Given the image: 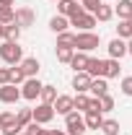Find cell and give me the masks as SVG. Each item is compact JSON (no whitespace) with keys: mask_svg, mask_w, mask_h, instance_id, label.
Here are the masks:
<instances>
[{"mask_svg":"<svg viewBox=\"0 0 132 135\" xmlns=\"http://www.w3.org/2000/svg\"><path fill=\"white\" fill-rule=\"evenodd\" d=\"M23 81H26V75H23V70H21L18 65H11V83H13V86H21Z\"/></svg>","mask_w":132,"mask_h":135,"instance_id":"1f68e13d","label":"cell"},{"mask_svg":"<svg viewBox=\"0 0 132 135\" xmlns=\"http://www.w3.org/2000/svg\"><path fill=\"white\" fill-rule=\"evenodd\" d=\"M122 94H124V96H132V75L122 78Z\"/></svg>","mask_w":132,"mask_h":135,"instance_id":"e575fe53","label":"cell"},{"mask_svg":"<svg viewBox=\"0 0 132 135\" xmlns=\"http://www.w3.org/2000/svg\"><path fill=\"white\" fill-rule=\"evenodd\" d=\"M31 122V109H18V114H16V125L21 127V133H23V127Z\"/></svg>","mask_w":132,"mask_h":135,"instance_id":"f546056e","label":"cell"},{"mask_svg":"<svg viewBox=\"0 0 132 135\" xmlns=\"http://www.w3.org/2000/svg\"><path fill=\"white\" fill-rule=\"evenodd\" d=\"M65 133H67V135H83V133H88L80 112H75V109H73L70 114H65Z\"/></svg>","mask_w":132,"mask_h":135,"instance_id":"3957f363","label":"cell"},{"mask_svg":"<svg viewBox=\"0 0 132 135\" xmlns=\"http://www.w3.org/2000/svg\"><path fill=\"white\" fill-rule=\"evenodd\" d=\"M13 21H16L21 29H26V26H34V21H36V13H34L29 5H21V8H16V16H13Z\"/></svg>","mask_w":132,"mask_h":135,"instance_id":"52a82bcc","label":"cell"},{"mask_svg":"<svg viewBox=\"0 0 132 135\" xmlns=\"http://www.w3.org/2000/svg\"><path fill=\"white\" fill-rule=\"evenodd\" d=\"M52 109H54V114H70L73 112V96H67V94H60L57 99L52 101Z\"/></svg>","mask_w":132,"mask_h":135,"instance_id":"ba28073f","label":"cell"},{"mask_svg":"<svg viewBox=\"0 0 132 135\" xmlns=\"http://www.w3.org/2000/svg\"><path fill=\"white\" fill-rule=\"evenodd\" d=\"M52 3H57V0H52Z\"/></svg>","mask_w":132,"mask_h":135,"instance_id":"ee69618b","label":"cell"},{"mask_svg":"<svg viewBox=\"0 0 132 135\" xmlns=\"http://www.w3.org/2000/svg\"><path fill=\"white\" fill-rule=\"evenodd\" d=\"M116 36L127 42L132 36V21H119V23H116Z\"/></svg>","mask_w":132,"mask_h":135,"instance_id":"4316f807","label":"cell"},{"mask_svg":"<svg viewBox=\"0 0 132 135\" xmlns=\"http://www.w3.org/2000/svg\"><path fill=\"white\" fill-rule=\"evenodd\" d=\"M0 39H5V23H0Z\"/></svg>","mask_w":132,"mask_h":135,"instance_id":"ab89813d","label":"cell"},{"mask_svg":"<svg viewBox=\"0 0 132 135\" xmlns=\"http://www.w3.org/2000/svg\"><path fill=\"white\" fill-rule=\"evenodd\" d=\"M88 104H91V96H88V94H78V96H73V109H75V112H85Z\"/></svg>","mask_w":132,"mask_h":135,"instance_id":"603a6c76","label":"cell"},{"mask_svg":"<svg viewBox=\"0 0 132 135\" xmlns=\"http://www.w3.org/2000/svg\"><path fill=\"white\" fill-rule=\"evenodd\" d=\"M91 81H93V78H91L85 70H83V73H75V75H73V88H75L78 94H88V88H91Z\"/></svg>","mask_w":132,"mask_h":135,"instance_id":"4fadbf2b","label":"cell"},{"mask_svg":"<svg viewBox=\"0 0 132 135\" xmlns=\"http://www.w3.org/2000/svg\"><path fill=\"white\" fill-rule=\"evenodd\" d=\"M18 135H29V133H18Z\"/></svg>","mask_w":132,"mask_h":135,"instance_id":"7bdbcfd3","label":"cell"},{"mask_svg":"<svg viewBox=\"0 0 132 135\" xmlns=\"http://www.w3.org/2000/svg\"><path fill=\"white\" fill-rule=\"evenodd\" d=\"M93 18H96V23H106V21H111V18H114V8H111V5H106V3H101L99 8H96V11H93Z\"/></svg>","mask_w":132,"mask_h":135,"instance_id":"e0dca14e","label":"cell"},{"mask_svg":"<svg viewBox=\"0 0 132 135\" xmlns=\"http://www.w3.org/2000/svg\"><path fill=\"white\" fill-rule=\"evenodd\" d=\"M57 47H73V50H75V34L73 31L57 34Z\"/></svg>","mask_w":132,"mask_h":135,"instance_id":"d4e9b609","label":"cell"},{"mask_svg":"<svg viewBox=\"0 0 132 135\" xmlns=\"http://www.w3.org/2000/svg\"><path fill=\"white\" fill-rule=\"evenodd\" d=\"M83 122H85V130H99L104 122V114L101 112H83Z\"/></svg>","mask_w":132,"mask_h":135,"instance_id":"2e32d148","label":"cell"},{"mask_svg":"<svg viewBox=\"0 0 132 135\" xmlns=\"http://www.w3.org/2000/svg\"><path fill=\"white\" fill-rule=\"evenodd\" d=\"M67 21H70V26H75L78 31H93V26H96L93 13H85V11H78L75 16H70Z\"/></svg>","mask_w":132,"mask_h":135,"instance_id":"277c9868","label":"cell"},{"mask_svg":"<svg viewBox=\"0 0 132 135\" xmlns=\"http://www.w3.org/2000/svg\"><path fill=\"white\" fill-rule=\"evenodd\" d=\"M11 83V68H0V86Z\"/></svg>","mask_w":132,"mask_h":135,"instance_id":"d590c367","label":"cell"},{"mask_svg":"<svg viewBox=\"0 0 132 135\" xmlns=\"http://www.w3.org/2000/svg\"><path fill=\"white\" fill-rule=\"evenodd\" d=\"M18 39H21V26L16 21L13 23H5V39L3 42H18Z\"/></svg>","mask_w":132,"mask_h":135,"instance_id":"7402d4cb","label":"cell"},{"mask_svg":"<svg viewBox=\"0 0 132 135\" xmlns=\"http://www.w3.org/2000/svg\"><path fill=\"white\" fill-rule=\"evenodd\" d=\"M106 50H109V57H111V60H122V57L127 55V42L116 36V39L109 42V47H106Z\"/></svg>","mask_w":132,"mask_h":135,"instance_id":"7c38bea8","label":"cell"},{"mask_svg":"<svg viewBox=\"0 0 132 135\" xmlns=\"http://www.w3.org/2000/svg\"><path fill=\"white\" fill-rule=\"evenodd\" d=\"M13 125H16V114L13 112H0V133L13 127Z\"/></svg>","mask_w":132,"mask_h":135,"instance_id":"f1b7e54d","label":"cell"},{"mask_svg":"<svg viewBox=\"0 0 132 135\" xmlns=\"http://www.w3.org/2000/svg\"><path fill=\"white\" fill-rule=\"evenodd\" d=\"M99 101H101V112H111V109H114V99H111L109 94L99 96Z\"/></svg>","mask_w":132,"mask_h":135,"instance_id":"836d02e7","label":"cell"},{"mask_svg":"<svg viewBox=\"0 0 132 135\" xmlns=\"http://www.w3.org/2000/svg\"><path fill=\"white\" fill-rule=\"evenodd\" d=\"M104 70H106V60H96V57H91V60H88L85 73H88L91 78H104Z\"/></svg>","mask_w":132,"mask_h":135,"instance_id":"5bb4252c","label":"cell"},{"mask_svg":"<svg viewBox=\"0 0 132 135\" xmlns=\"http://www.w3.org/2000/svg\"><path fill=\"white\" fill-rule=\"evenodd\" d=\"M119 73H122V60H106V70H104V78L109 81V78H119Z\"/></svg>","mask_w":132,"mask_h":135,"instance_id":"ffe728a7","label":"cell"},{"mask_svg":"<svg viewBox=\"0 0 132 135\" xmlns=\"http://www.w3.org/2000/svg\"><path fill=\"white\" fill-rule=\"evenodd\" d=\"M49 135H67L65 130H49Z\"/></svg>","mask_w":132,"mask_h":135,"instance_id":"f35d334b","label":"cell"},{"mask_svg":"<svg viewBox=\"0 0 132 135\" xmlns=\"http://www.w3.org/2000/svg\"><path fill=\"white\" fill-rule=\"evenodd\" d=\"M0 3H5V5H13V3H16V0H0Z\"/></svg>","mask_w":132,"mask_h":135,"instance_id":"b9f144b4","label":"cell"},{"mask_svg":"<svg viewBox=\"0 0 132 135\" xmlns=\"http://www.w3.org/2000/svg\"><path fill=\"white\" fill-rule=\"evenodd\" d=\"M42 81L39 78H26L23 83H21V99H26V101H36L39 99V94H42Z\"/></svg>","mask_w":132,"mask_h":135,"instance_id":"5b68a950","label":"cell"},{"mask_svg":"<svg viewBox=\"0 0 132 135\" xmlns=\"http://www.w3.org/2000/svg\"><path fill=\"white\" fill-rule=\"evenodd\" d=\"M31 119L34 122H39V125H47L54 119V109H52V104H36V109H31Z\"/></svg>","mask_w":132,"mask_h":135,"instance_id":"8992f818","label":"cell"},{"mask_svg":"<svg viewBox=\"0 0 132 135\" xmlns=\"http://www.w3.org/2000/svg\"><path fill=\"white\" fill-rule=\"evenodd\" d=\"M127 55H130V57H132V36H130V39H127Z\"/></svg>","mask_w":132,"mask_h":135,"instance_id":"74e56055","label":"cell"},{"mask_svg":"<svg viewBox=\"0 0 132 135\" xmlns=\"http://www.w3.org/2000/svg\"><path fill=\"white\" fill-rule=\"evenodd\" d=\"M39 99H42V104H52V101L57 99V88H54V86H42Z\"/></svg>","mask_w":132,"mask_h":135,"instance_id":"484cf974","label":"cell"},{"mask_svg":"<svg viewBox=\"0 0 132 135\" xmlns=\"http://www.w3.org/2000/svg\"><path fill=\"white\" fill-rule=\"evenodd\" d=\"M101 44V36L96 31H78L75 34V52H93Z\"/></svg>","mask_w":132,"mask_h":135,"instance_id":"7a4b0ae2","label":"cell"},{"mask_svg":"<svg viewBox=\"0 0 132 135\" xmlns=\"http://www.w3.org/2000/svg\"><path fill=\"white\" fill-rule=\"evenodd\" d=\"M88 94L93 96V99H99L104 94H109V83H106V78H93L91 81V88H88Z\"/></svg>","mask_w":132,"mask_h":135,"instance_id":"9a60e30c","label":"cell"},{"mask_svg":"<svg viewBox=\"0 0 132 135\" xmlns=\"http://www.w3.org/2000/svg\"><path fill=\"white\" fill-rule=\"evenodd\" d=\"M130 21H132V18H130Z\"/></svg>","mask_w":132,"mask_h":135,"instance_id":"f6af8a7d","label":"cell"},{"mask_svg":"<svg viewBox=\"0 0 132 135\" xmlns=\"http://www.w3.org/2000/svg\"><path fill=\"white\" fill-rule=\"evenodd\" d=\"M18 68L23 70V75H26V78H36V75H39V68H42V62H39L36 57H23V60L18 62Z\"/></svg>","mask_w":132,"mask_h":135,"instance_id":"30bf717a","label":"cell"},{"mask_svg":"<svg viewBox=\"0 0 132 135\" xmlns=\"http://www.w3.org/2000/svg\"><path fill=\"white\" fill-rule=\"evenodd\" d=\"M13 16H16V8L0 3V23H13Z\"/></svg>","mask_w":132,"mask_h":135,"instance_id":"cb8c5ba5","label":"cell"},{"mask_svg":"<svg viewBox=\"0 0 132 135\" xmlns=\"http://www.w3.org/2000/svg\"><path fill=\"white\" fill-rule=\"evenodd\" d=\"M67 26H70V21H67L65 16H60V13L49 18V29H52L54 34H62V31H67Z\"/></svg>","mask_w":132,"mask_h":135,"instance_id":"44dd1931","label":"cell"},{"mask_svg":"<svg viewBox=\"0 0 132 135\" xmlns=\"http://www.w3.org/2000/svg\"><path fill=\"white\" fill-rule=\"evenodd\" d=\"M21 99V88L13 83H5V86H0V101L3 104H16V101Z\"/></svg>","mask_w":132,"mask_h":135,"instance_id":"9c48e42d","label":"cell"},{"mask_svg":"<svg viewBox=\"0 0 132 135\" xmlns=\"http://www.w3.org/2000/svg\"><path fill=\"white\" fill-rule=\"evenodd\" d=\"M85 112H101V101L91 96V104H88V109H85ZM101 114H104V112H101Z\"/></svg>","mask_w":132,"mask_h":135,"instance_id":"8d00e7d4","label":"cell"},{"mask_svg":"<svg viewBox=\"0 0 132 135\" xmlns=\"http://www.w3.org/2000/svg\"><path fill=\"white\" fill-rule=\"evenodd\" d=\"M114 13L119 16V21H130L132 18V0H119L114 5Z\"/></svg>","mask_w":132,"mask_h":135,"instance_id":"d6986e66","label":"cell"},{"mask_svg":"<svg viewBox=\"0 0 132 135\" xmlns=\"http://www.w3.org/2000/svg\"><path fill=\"white\" fill-rule=\"evenodd\" d=\"M101 3H104V0H80V8L85 11V13H93Z\"/></svg>","mask_w":132,"mask_h":135,"instance_id":"d6a6232c","label":"cell"},{"mask_svg":"<svg viewBox=\"0 0 132 135\" xmlns=\"http://www.w3.org/2000/svg\"><path fill=\"white\" fill-rule=\"evenodd\" d=\"M99 130L104 135H119V122H116V119H104Z\"/></svg>","mask_w":132,"mask_h":135,"instance_id":"83f0119b","label":"cell"},{"mask_svg":"<svg viewBox=\"0 0 132 135\" xmlns=\"http://www.w3.org/2000/svg\"><path fill=\"white\" fill-rule=\"evenodd\" d=\"M78 11H83L78 0H57V13H60V16L70 18V16H75Z\"/></svg>","mask_w":132,"mask_h":135,"instance_id":"8fae6325","label":"cell"},{"mask_svg":"<svg viewBox=\"0 0 132 135\" xmlns=\"http://www.w3.org/2000/svg\"><path fill=\"white\" fill-rule=\"evenodd\" d=\"M88 60H91V57H88V52H75V55H73V60H70V68H73L75 73H83V70L88 68Z\"/></svg>","mask_w":132,"mask_h":135,"instance_id":"ac0fdd59","label":"cell"},{"mask_svg":"<svg viewBox=\"0 0 132 135\" xmlns=\"http://www.w3.org/2000/svg\"><path fill=\"white\" fill-rule=\"evenodd\" d=\"M73 55H75L73 47H57V60H60V62H65V65H70Z\"/></svg>","mask_w":132,"mask_h":135,"instance_id":"4dcf8cb0","label":"cell"},{"mask_svg":"<svg viewBox=\"0 0 132 135\" xmlns=\"http://www.w3.org/2000/svg\"><path fill=\"white\" fill-rule=\"evenodd\" d=\"M36 135H49V130H44V127H39V130H36Z\"/></svg>","mask_w":132,"mask_h":135,"instance_id":"60d3db41","label":"cell"},{"mask_svg":"<svg viewBox=\"0 0 132 135\" xmlns=\"http://www.w3.org/2000/svg\"><path fill=\"white\" fill-rule=\"evenodd\" d=\"M0 60H3L5 65H18V62L23 60L21 44H18V42H3V44H0Z\"/></svg>","mask_w":132,"mask_h":135,"instance_id":"6da1fadb","label":"cell"}]
</instances>
